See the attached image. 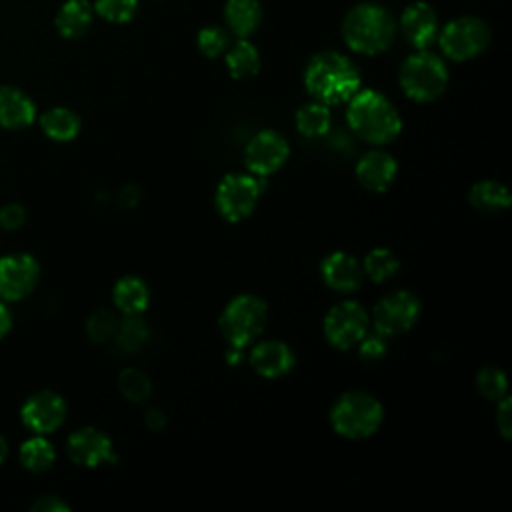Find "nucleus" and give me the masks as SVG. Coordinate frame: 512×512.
Segmentation results:
<instances>
[{
    "instance_id": "1",
    "label": "nucleus",
    "mask_w": 512,
    "mask_h": 512,
    "mask_svg": "<svg viewBox=\"0 0 512 512\" xmlns=\"http://www.w3.org/2000/svg\"><path fill=\"white\" fill-rule=\"evenodd\" d=\"M304 84L316 102L342 104L360 90V72L344 54L326 50L308 60Z\"/></svg>"
},
{
    "instance_id": "2",
    "label": "nucleus",
    "mask_w": 512,
    "mask_h": 512,
    "mask_svg": "<svg viewBox=\"0 0 512 512\" xmlns=\"http://www.w3.org/2000/svg\"><path fill=\"white\" fill-rule=\"evenodd\" d=\"M346 118L352 132L370 144H388L402 130L396 106L376 90H358L348 100Z\"/></svg>"
},
{
    "instance_id": "3",
    "label": "nucleus",
    "mask_w": 512,
    "mask_h": 512,
    "mask_svg": "<svg viewBox=\"0 0 512 512\" xmlns=\"http://www.w3.org/2000/svg\"><path fill=\"white\" fill-rule=\"evenodd\" d=\"M342 36L348 48L358 54L372 56L384 52L392 44L396 36V22L386 8L364 2L346 14L342 22Z\"/></svg>"
},
{
    "instance_id": "4",
    "label": "nucleus",
    "mask_w": 512,
    "mask_h": 512,
    "mask_svg": "<svg viewBox=\"0 0 512 512\" xmlns=\"http://www.w3.org/2000/svg\"><path fill=\"white\" fill-rule=\"evenodd\" d=\"M384 420L382 404L368 392L350 390L342 394L332 410L330 424L336 434L348 440H362L372 436Z\"/></svg>"
},
{
    "instance_id": "5",
    "label": "nucleus",
    "mask_w": 512,
    "mask_h": 512,
    "mask_svg": "<svg viewBox=\"0 0 512 512\" xmlns=\"http://www.w3.org/2000/svg\"><path fill=\"white\" fill-rule=\"evenodd\" d=\"M266 320V302L256 294H240L226 304L220 316V332L230 348L244 350L264 332Z\"/></svg>"
},
{
    "instance_id": "6",
    "label": "nucleus",
    "mask_w": 512,
    "mask_h": 512,
    "mask_svg": "<svg viewBox=\"0 0 512 512\" xmlns=\"http://www.w3.org/2000/svg\"><path fill=\"white\" fill-rule=\"evenodd\" d=\"M400 86L410 100L432 102L448 86L446 64L432 52L420 50L408 56L400 68Z\"/></svg>"
},
{
    "instance_id": "7",
    "label": "nucleus",
    "mask_w": 512,
    "mask_h": 512,
    "mask_svg": "<svg viewBox=\"0 0 512 512\" xmlns=\"http://www.w3.org/2000/svg\"><path fill=\"white\" fill-rule=\"evenodd\" d=\"M264 190V178L254 174H226L216 188V208L228 222H240L248 218Z\"/></svg>"
},
{
    "instance_id": "8",
    "label": "nucleus",
    "mask_w": 512,
    "mask_h": 512,
    "mask_svg": "<svg viewBox=\"0 0 512 512\" xmlns=\"http://www.w3.org/2000/svg\"><path fill=\"white\" fill-rule=\"evenodd\" d=\"M442 52L456 62L472 60L482 54L490 42V28L476 16H460L450 20L438 34Z\"/></svg>"
},
{
    "instance_id": "9",
    "label": "nucleus",
    "mask_w": 512,
    "mask_h": 512,
    "mask_svg": "<svg viewBox=\"0 0 512 512\" xmlns=\"http://www.w3.org/2000/svg\"><path fill=\"white\" fill-rule=\"evenodd\" d=\"M420 318V300L408 290L388 292L372 312L374 330L384 338L408 332Z\"/></svg>"
},
{
    "instance_id": "10",
    "label": "nucleus",
    "mask_w": 512,
    "mask_h": 512,
    "mask_svg": "<svg viewBox=\"0 0 512 512\" xmlns=\"http://www.w3.org/2000/svg\"><path fill=\"white\" fill-rule=\"evenodd\" d=\"M368 332V312L354 300L334 304L324 316V336L330 346L350 350Z\"/></svg>"
},
{
    "instance_id": "11",
    "label": "nucleus",
    "mask_w": 512,
    "mask_h": 512,
    "mask_svg": "<svg viewBox=\"0 0 512 512\" xmlns=\"http://www.w3.org/2000/svg\"><path fill=\"white\" fill-rule=\"evenodd\" d=\"M40 280V264L28 252L0 258V300L18 302L34 292Z\"/></svg>"
},
{
    "instance_id": "12",
    "label": "nucleus",
    "mask_w": 512,
    "mask_h": 512,
    "mask_svg": "<svg viewBox=\"0 0 512 512\" xmlns=\"http://www.w3.org/2000/svg\"><path fill=\"white\" fill-rule=\"evenodd\" d=\"M290 148L282 134L276 130H260L252 136L244 150V162L250 174L266 178L278 172L288 160Z\"/></svg>"
},
{
    "instance_id": "13",
    "label": "nucleus",
    "mask_w": 512,
    "mask_h": 512,
    "mask_svg": "<svg viewBox=\"0 0 512 512\" xmlns=\"http://www.w3.org/2000/svg\"><path fill=\"white\" fill-rule=\"evenodd\" d=\"M66 412V402L58 392L38 390L24 400L20 418L28 430L46 436L64 424Z\"/></svg>"
},
{
    "instance_id": "14",
    "label": "nucleus",
    "mask_w": 512,
    "mask_h": 512,
    "mask_svg": "<svg viewBox=\"0 0 512 512\" xmlns=\"http://www.w3.org/2000/svg\"><path fill=\"white\" fill-rule=\"evenodd\" d=\"M66 452L74 464L84 468H96L116 460L112 440L106 432L94 426L74 430L66 440Z\"/></svg>"
},
{
    "instance_id": "15",
    "label": "nucleus",
    "mask_w": 512,
    "mask_h": 512,
    "mask_svg": "<svg viewBox=\"0 0 512 512\" xmlns=\"http://www.w3.org/2000/svg\"><path fill=\"white\" fill-rule=\"evenodd\" d=\"M320 274L326 282V286H330L336 292L342 294H350L360 290L362 282H364V270L362 264L348 252L336 250L328 256H324V260L320 262Z\"/></svg>"
},
{
    "instance_id": "16",
    "label": "nucleus",
    "mask_w": 512,
    "mask_h": 512,
    "mask_svg": "<svg viewBox=\"0 0 512 512\" xmlns=\"http://www.w3.org/2000/svg\"><path fill=\"white\" fill-rule=\"evenodd\" d=\"M400 30L408 44L426 50L438 36L436 12L426 2H412L400 16Z\"/></svg>"
},
{
    "instance_id": "17",
    "label": "nucleus",
    "mask_w": 512,
    "mask_h": 512,
    "mask_svg": "<svg viewBox=\"0 0 512 512\" xmlns=\"http://www.w3.org/2000/svg\"><path fill=\"white\" fill-rule=\"evenodd\" d=\"M252 368L264 378H280L288 374L294 364V352L280 340H260L250 352Z\"/></svg>"
},
{
    "instance_id": "18",
    "label": "nucleus",
    "mask_w": 512,
    "mask_h": 512,
    "mask_svg": "<svg viewBox=\"0 0 512 512\" xmlns=\"http://www.w3.org/2000/svg\"><path fill=\"white\" fill-rule=\"evenodd\" d=\"M398 164L394 156L384 150L366 152L356 164L358 182L370 192H384L396 178Z\"/></svg>"
},
{
    "instance_id": "19",
    "label": "nucleus",
    "mask_w": 512,
    "mask_h": 512,
    "mask_svg": "<svg viewBox=\"0 0 512 512\" xmlns=\"http://www.w3.org/2000/svg\"><path fill=\"white\" fill-rule=\"evenodd\" d=\"M36 120V104L32 98L16 88L2 84L0 86V126L6 130L28 128Z\"/></svg>"
},
{
    "instance_id": "20",
    "label": "nucleus",
    "mask_w": 512,
    "mask_h": 512,
    "mask_svg": "<svg viewBox=\"0 0 512 512\" xmlns=\"http://www.w3.org/2000/svg\"><path fill=\"white\" fill-rule=\"evenodd\" d=\"M112 300L122 314H142L150 302L148 284L134 274H126L116 280Z\"/></svg>"
},
{
    "instance_id": "21",
    "label": "nucleus",
    "mask_w": 512,
    "mask_h": 512,
    "mask_svg": "<svg viewBox=\"0 0 512 512\" xmlns=\"http://www.w3.org/2000/svg\"><path fill=\"white\" fill-rule=\"evenodd\" d=\"M224 20L234 36L248 38L262 22V6L258 0H228Z\"/></svg>"
},
{
    "instance_id": "22",
    "label": "nucleus",
    "mask_w": 512,
    "mask_h": 512,
    "mask_svg": "<svg viewBox=\"0 0 512 512\" xmlns=\"http://www.w3.org/2000/svg\"><path fill=\"white\" fill-rule=\"evenodd\" d=\"M468 200L474 210L484 212V214H496V212H504L510 208L512 196H510V190L502 182L480 180L470 188Z\"/></svg>"
},
{
    "instance_id": "23",
    "label": "nucleus",
    "mask_w": 512,
    "mask_h": 512,
    "mask_svg": "<svg viewBox=\"0 0 512 512\" xmlns=\"http://www.w3.org/2000/svg\"><path fill=\"white\" fill-rule=\"evenodd\" d=\"M150 338V326L140 314H124L118 320V328L114 334V346L120 354H136L140 352Z\"/></svg>"
},
{
    "instance_id": "24",
    "label": "nucleus",
    "mask_w": 512,
    "mask_h": 512,
    "mask_svg": "<svg viewBox=\"0 0 512 512\" xmlns=\"http://www.w3.org/2000/svg\"><path fill=\"white\" fill-rule=\"evenodd\" d=\"M80 116L70 110V108H64V106H56V108H50L46 110L42 116H40V128L42 132L56 140V142H68V140H74L80 132Z\"/></svg>"
},
{
    "instance_id": "25",
    "label": "nucleus",
    "mask_w": 512,
    "mask_h": 512,
    "mask_svg": "<svg viewBox=\"0 0 512 512\" xmlns=\"http://www.w3.org/2000/svg\"><path fill=\"white\" fill-rule=\"evenodd\" d=\"M92 24V8L86 0H68L56 14V28L64 38L86 34Z\"/></svg>"
},
{
    "instance_id": "26",
    "label": "nucleus",
    "mask_w": 512,
    "mask_h": 512,
    "mask_svg": "<svg viewBox=\"0 0 512 512\" xmlns=\"http://www.w3.org/2000/svg\"><path fill=\"white\" fill-rule=\"evenodd\" d=\"M18 456H20V464L28 472L40 474V472H46L52 468V464L56 460V450L44 434H36L32 438H28L26 442H22Z\"/></svg>"
},
{
    "instance_id": "27",
    "label": "nucleus",
    "mask_w": 512,
    "mask_h": 512,
    "mask_svg": "<svg viewBox=\"0 0 512 512\" xmlns=\"http://www.w3.org/2000/svg\"><path fill=\"white\" fill-rule=\"evenodd\" d=\"M226 66L232 78L236 80L250 78L260 70V54L252 42L240 38L232 48H228Z\"/></svg>"
},
{
    "instance_id": "28",
    "label": "nucleus",
    "mask_w": 512,
    "mask_h": 512,
    "mask_svg": "<svg viewBox=\"0 0 512 512\" xmlns=\"http://www.w3.org/2000/svg\"><path fill=\"white\" fill-rule=\"evenodd\" d=\"M330 124H332L330 110L322 102H308L300 106L296 112V128L300 134L308 138H320L328 134Z\"/></svg>"
},
{
    "instance_id": "29",
    "label": "nucleus",
    "mask_w": 512,
    "mask_h": 512,
    "mask_svg": "<svg viewBox=\"0 0 512 512\" xmlns=\"http://www.w3.org/2000/svg\"><path fill=\"white\" fill-rule=\"evenodd\" d=\"M398 268H400V260L388 248L370 250L362 262L364 276H368L372 282H388L390 278L396 276Z\"/></svg>"
},
{
    "instance_id": "30",
    "label": "nucleus",
    "mask_w": 512,
    "mask_h": 512,
    "mask_svg": "<svg viewBox=\"0 0 512 512\" xmlns=\"http://www.w3.org/2000/svg\"><path fill=\"white\" fill-rule=\"evenodd\" d=\"M118 390L128 402L144 404L152 396V382L142 370L124 368L118 374Z\"/></svg>"
},
{
    "instance_id": "31",
    "label": "nucleus",
    "mask_w": 512,
    "mask_h": 512,
    "mask_svg": "<svg viewBox=\"0 0 512 512\" xmlns=\"http://www.w3.org/2000/svg\"><path fill=\"white\" fill-rule=\"evenodd\" d=\"M476 390L492 402H498L508 392L506 374L498 366H484L476 374Z\"/></svg>"
},
{
    "instance_id": "32",
    "label": "nucleus",
    "mask_w": 512,
    "mask_h": 512,
    "mask_svg": "<svg viewBox=\"0 0 512 512\" xmlns=\"http://www.w3.org/2000/svg\"><path fill=\"white\" fill-rule=\"evenodd\" d=\"M116 328H118V316L108 308L94 310L86 320V336L96 344H104L112 340L116 334Z\"/></svg>"
},
{
    "instance_id": "33",
    "label": "nucleus",
    "mask_w": 512,
    "mask_h": 512,
    "mask_svg": "<svg viewBox=\"0 0 512 512\" xmlns=\"http://www.w3.org/2000/svg\"><path fill=\"white\" fill-rule=\"evenodd\" d=\"M198 50L208 58H218L230 46V36L220 26H206L198 32Z\"/></svg>"
},
{
    "instance_id": "34",
    "label": "nucleus",
    "mask_w": 512,
    "mask_h": 512,
    "mask_svg": "<svg viewBox=\"0 0 512 512\" xmlns=\"http://www.w3.org/2000/svg\"><path fill=\"white\" fill-rule=\"evenodd\" d=\"M138 0H96V12L114 24H124L134 18Z\"/></svg>"
},
{
    "instance_id": "35",
    "label": "nucleus",
    "mask_w": 512,
    "mask_h": 512,
    "mask_svg": "<svg viewBox=\"0 0 512 512\" xmlns=\"http://www.w3.org/2000/svg\"><path fill=\"white\" fill-rule=\"evenodd\" d=\"M360 344V358L366 360V362H376L380 358H384L386 350H388V344H386V338L382 334H364V338L358 342Z\"/></svg>"
},
{
    "instance_id": "36",
    "label": "nucleus",
    "mask_w": 512,
    "mask_h": 512,
    "mask_svg": "<svg viewBox=\"0 0 512 512\" xmlns=\"http://www.w3.org/2000/svg\"><path fill=\"white\" fill-rule=\"evenodd\" d=\"M26 222V208L20 202H8L0 208V228L14 232Z\"/></svg>"
},
{
    "instance_id": "37",
    "label": "nucleus",
    "mask_w": 512,
    "mask_h": 512,
    "mask_svg": "<svg viewBox=\"0 0 512 512\" xmlns=\"http://www.w3.org/2000/svg\"><path fill=\"white\" fill-rule=\"evenodd\" d=\"M496 428H498V432L502 434L504 440H510V436H512V412H510V398L508 396L498 400Z\"/></svg>"
},
{
    "instance_id": "38",
    "label": "nucleus",
    "mask_w": 512,
    "mask_h": 512,
    "mask_svg": "<svg viewBox=\"0 0 512 512\" xmlns=\"http://www.w3.org/2000/svg\"><path fill=\"white\" fill-rule=\"evenodd\" d=\"M32 512H70V504L56 494H44L32 502Z\"/></svg>"
},
{
    "instance_id": "39",
    "label": "nucleus",
    "mask_w": 512,
    "mask_h": 512,
    "mask_svg": "<svg viewBox=\"0 0 512 512\" xmlns=\"http://www.w3.org/2000/svg\"><path fill=\"white\" fill-rule=\"evenodd\" d=\"M142 202V188L138 184H126L116 194V204L124 210H132Z\"/></svg>"
},
{
    "instance_id": "40",
    "label": "nucleus",
    "mask_w": 512,
    "mask_h": 512,
    "mask_svg": "<svg viewBox=\"0 0 512 512\" xmlns=\"http://www.w3.org/2000/svg\"><path fill=\"white\" fill-rule=\"evenodd\" d=\"M144 422L148 426V430L152 432H160L166 426V414L160 408H150L144 416Z\"/></svg>"
},
{
    "instance_id": "41",
    "label": "nucleus",
    "mask_w": 512,
    "mask_h": 512,
    "mask_svg": "<svg viewBox=\"0 0 512 512\" xmlns=\"http://www.w3.org/2000/svg\"><path fill=\"white\" fill-rule=\"evenodd\" d=\"M12 330V312L4 300H0V340Z\"/></svg>"
},
{
    "instance_id": "42",
    "label": "nucleus",
    "mask_w": 512,
    "mask_h": 512,
    "mask_svg": "<svg viewBox=\"0 0 512 512\" xmlns=\"http://www.w3.org/2000/svg\"><path fill=\"white\" fill-rule=\"evenodd\" d=\"M6 456H8V442H6V438L0 434V464L6 460Z\"/></svg>"
}]
</instances>
